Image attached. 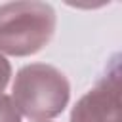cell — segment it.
I'll list each match as a JSON object with an SVG mask.
<instances>
[{"mask_svg": "<svg viewBox=\"0 0 122 122\" xmlns=\"http://www.w3.org/2000/svg\"><path fill=\"white\" fill-rule=\"evenodd\" d=\"M0 122H21V112L13 99L0 93Z\"/></svg>", "mask_w": 122, "mask_h": 122, "instance_id": "obj_4", "label": "cell"}, {"mask_svg": "<svg viewBox=\"0 0 122 122\" xmlns=\"http://www.w3.org/2000/svg\"><path fill=\"white\" fill-rule=\"evenodd\" d=\"M71 122H122V51L107 61L93 88L76 101Z\"/></svg>", "mask_w": 122, "mask_h": 122, "instance_id": "obj_3", "label": "cell"}, {"mask_svg": "<svg viewBox=\"0 0 122 122\" xmlns=\"http://www.w3.org/2000/svg\"><path fill=\"white\" fill-rule=\"evenodd\" d=\"M11 99L23 116L50 120L59 116L69 105L71 84L59 69L46 63H30L15 74Z\"/></svg>", "mask_w": 122, "mask_h": 122, "instance_id": "obj_2", "label": "cell"}, {"mask_svg": "<svg viewBox=\"0 0 122 122\" xmlns=\"http://www.w3.org/2000/svg\"><path fill=\"white\" fill-rule=\"evenodd\" d=\"M55 10L46 2L23 0L0 6V53L27 57L38 53L53 38Z\"/></svg>", "mask_w": 122, "mask_h": 122, "instance_id": "obj_1", "label": "cell"}, {"mask_svg": "<svg viewBox=\"0 0 122 122\" xmlns=\"http://www.w3.org/2000/svg\"><path fill=\"white\" fill-rule=\"evenodd\" d=\"M10 78H11V65H10V61L0 53V93H2L4 88L8 86Z\"/></svg>", "mask_w": 122, "mask_h": 122, "instance_id": "obj_5", "label": "cell"}]
</instances>
